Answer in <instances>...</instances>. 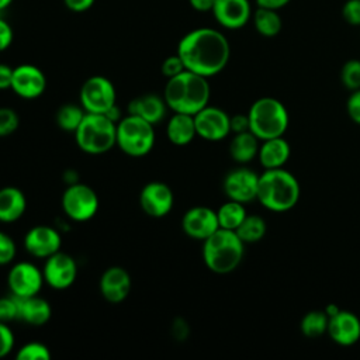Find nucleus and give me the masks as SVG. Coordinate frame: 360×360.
I'll list each match as a JSON object with an SVG mask.
<instances>
[{
	"mask_svg": "<svg viewBox=\"0 0 360 360\" xmlns=\"http://www.w3.org/2000/svg\"><path fill=\"white\" fill-rule=\"evenodd\" d=\"M177 55L187 70L211 77L228 65L231 46L222 32L202 27L187 32L179 41Z\"/></svg>",
	"mask_w": 360,
	"mask_h": 360,
	"instance_id": "1",
	"label": "nucleus"
},
{
	"mask_svg": "<svg viewBox=\"0 0 360 360\" xmlns=\"http://www.w3.org/2000/svg\"><path fill=\"white\" fill-rule=\"evenodd\" d=\"M211 87L208 77L198 73L183 70L174 77L167 79L163 90V98L173 112L195 115L208 105Z\"/></svg>",
	"mask_w": 360,
	"mask_h": 360,
	"instance_id": "2",
	"label": "nucleus"
},
{
	"mask_svg": "<svg viewBox=\"0 0 360 360\" xmlns=\"http://www.w3.org/2000/svg\"><path fill=\"white\" fill-rule=\"evenodd\" d=\"M300 198V184L294 174L278 169H264L259 176L257 197L259 202L270 211L284 212L291 210Z\"/></svg>",
	"mask_w": 360,
	"mask_h": 360,
	"instance_id": "3",
	"label": "nucleus"
},
{
	"mask_svg": "<svg viewBox=\"0 0 360 360\" xmlns=\"http://www.w3.org/2000/svg\"><path fill=\"white\" fill-rule=\"evenodd\" d=\"M243 245L235 231L218 228L202 240V260L212 273H232L243 259Z\"/></svg>",
	"mask_w": 360,
	"mask_h": 360,
	"instance_id": "4",
	"label": "nucleus"
},
{
	"mask_svg": "<svg viewBox=\"0 0 360 360\" xmlns=\"http://www.w3.org/2000/svg\"><path fill=\"white\" fill-rule=\"evenodd\" d=\"M80 150L89 155H103L117 145V124L105 114L86 112L75 131Z\"/></svg>",
	"mask_w": 360,
	"mask_h": 360,
	"instance_id": "5",
	"label": "nucleus"
},
{
	"mask_svg": "<svg viewBox=\"0 0 360 360\" xmlns=\"http://www.w3.org/2000/svg\"><path fill=\"white\" fill-rule=\"evenodd\" d=\"M249 131L266 141L283 136L288 127V112L281 101L273 97H262L256 100L248 112Z\"/></svg>",
	"mask_w": 360,
	"mask_h": 360,
	"instance_id": "6",
	"label": "nucleus"
},
{
	"mask_svg": "<svg viewBox=\"0 0 360 360\" xmlns=\"http://www.w3.org/2000/svg\"><path fill=\"white\" fill-rule=\"evenodd\" d=\"M155 145V128L141 117L128 114L117 122V146L128 156L142 158Z\"/></svg>",
	"mask_w": 360,
	"mask_h": 360,
	"instance_id": "7",
	"label": "nucleus"
},
{
	"mask_svg": "<svg viewBox=\"0 0 360 360\" xmlns=\"http://www.w3.org/2000/svg\"><path fill=\"white\" fill-rule=\"evenodd\" d=\"M98 195L87 184L72 183L62 194L63 212L76 222L91 219L98 211Z\"/></svg>",
	"mask_w": 360,
	"mask_h": 360,
	"instance_id": "8",
	"label": "nucleus"
},
{
	"mask_svg": "<svg viewBox=\"0 0 360 360\" xmlns=\"http://www.w3.org/2000/svg\"><path fill=\"white\" fill-rule=\"evenodd\" d=\"M80 105L86 112L107 114L115 105L117 91L110 79L105 76H91L80 87Z\"/></svg>",
	"mask_w": 360,
	"mask_h": 360,
	"instance_id": "9",
	"label": "nucleus"
},
{
	"mask_svg": "<svg viewBox=\"0 0 360 360\" xmlns=\"http://www.w3.org/2000/svg\"><path fill=\"white\" fill-rule=\"evenodd\" d=\"M8 290L17 298H27L37 295L45 280L42 270H39L34 263L20 262L11 267L7 277Z\"/></svg>",
	"mask_w": 360,
	"mask_h": 360,
	"instance_id": "10",
	"label": "nucleus"
},
{
	"mask_svg": "<svg viewBox=\"0 0 360 360\" xmlns=\"http://www.w3.org/2000/svg\"><path fill=\"white\" fill-rule=\"evenodd\" d=\"M42 274L49 287L55 290H66L77 277L76 260L70 255L59 250L45 259Z\"/></svg>",
	"mask_w": 360,
	"mask_h": 360,
	"instance_id": "11",
	"label": "nucleus"
},
{
	"mask_svg": "<svg viewBox=\"0 0 360 360\" xmlns=\"http://www.w3.org/2000/svg\"><path fill=\"white\" fill-rule=\"evenodd\" d=\"M259 174L248 167H236L226 173L222 187L226 197L242 204L250 202L257 197Z\"/></svg>",
	"mask_w": 360,
	"mask_h": 360,
	"instance_id": "12",
	"label": "nucleus"
},
{
	"mask_svg": "<svg viewBox=\"0 0 360 360\" xmlns=\"http://www.w3.org/2000/svg\"><path fill=\"white\" fill-rule=\"evenodd\" d=\"M197 135L205 141H221L231 132V117L218 107L207 105L194 115Z\"/></svg>",
	"mask_w": 360,
	"mask_h": 360,
	"instance_id": "13",
	"label": "nucleus"
},
{
	"mask_svg": "<svg viewBox=\"0 0 360 360\" xmlns=\"http://www.w3.org/2000/svg\"><path fill=\"white\" fill-rule=\"evenodd\" d=\"M139 205L152 218L166 217L174 205L173 191L163 181H150L139 193Z\"/></svg>",
	"mask_w": 360,
	"mask_h": 360,
	"instance_id": "14",
	"label": "nucleus"
},
{
	"mask_svg": "<svg viewBox=\"0 0 360 360\" xmlns=\"http://www.w3.org/2000/svg\"><path fill=\"white\" fill-rule=\"evenodd\" d=\"M181 228L191 239L204 240L219 228L217 211L204 205L193 207L184 212Z\"/></svg>",
	"mask_w": 360,
	"mask_h": 360,
	"instance_id": "15",
	"label": "nucleus"
},
{
	"mask_svg": "<svg viewBox=\"0 0 360 360\" xmlns=\"http://www.w3.org/2000/svg\"><path fill=\"white\" fill-rule=\"evenodd\" d=\"M60 233L48 225L32 226L24 236L25 250L38 259H46L60 250Z\"/></svg>",
	"mask_w": 360,
	"mask_h": 360,
	"instance_id": "16",
	"label": "nucleus"
},
{
	"mask_svg": "<svg viewBox=\"0 0 360 360\" xmlns=\"http://www.w3.org/2000/svg\"><path fill=\"white\" fill-rule=\"evenodd\" d=\"M46 87V79L44 72L30 63L18 65L13 69L11 90L27 100L39 97Z\"/></svg>",
	"mask_w": 360,
	"mask_h": 360,
	"instance_id": "17",
	"label": "nucleus"
},
{
	"mask_svg": "<svg viewBox=\"0 0 360 360\" xmlns=\"http://www.w3.org/2000/svg\"><path fill=\"white\" fill-rule=\"evenodd\" d=\"M131 276L129 273L120 266H111L105 269L100 277L98 288L100 294L107 302L120 304L131 292Z\"/></svg>",
	"mask_w": 360,
	"mask_h": 360,
	"instance_id": "18",
	"label": "nucleus"
},
{
	"mask_svg": "<svg viewBox=\"0 0 360 360\" xmlns=\"http://www.w3.org/2000/svg\"><path fill=\"white\" fill-rule=\"evenodd\" d=\"M211 11L217 22L228 30H239L252 18L249 0H215Z\"/></svg>",
	"mask_w": 360,
	"mask_h": 360,
	"instance_id": "19",
	"label": "nucleus"
},
{
	"mask_svg": "<svg viewBox=\"0 0 360 360\" xmlns=\"http://www.w3.org/2000/svg\"><path fill=\"white\" fill-rule=\"evenodd\" d=\"M329 338L340 346H352L360 339V319L349 311L339 309L329 316L328 322Z\"/></svg>",
	"mask_w": 360,
	"mask_h": 360,
	"instance_id": "20",
	"label": "nucleus"
},
{
	"mask_svg": "<svg viewBox=\"0 0 360 360\" xmlns=\"http://www.w3.org/2000/svg\"><path fill=\"white\" fill-rule=\"evenodd\" d=\"M167 110L165 98L158 94H142L128 104V114L141 117L152 125L159 124L166 117Z\"/></svg>",
	"mask_w": 360,
	"mask_h": 360,
	"instance_id": "21",
	"label": "nucleus"
},
{
	"mask_svg": "<svg viewBox=\"0 0 360 360\" xmlns=\"http://www.w3.org/2000/svg\"><path fill=\"white\" fill-rule=\"evenodd\" d=\"M52 315V308L49 302L37 295H31L27 298H18V319L24 321L32 326L45 325Z\"/></svg>",
	"mask_w": 360,
	"mask_h": 360,
	"instance_id": "22",
	"label": "nucleus"
},
{
	"mask_svg": "<svg viewBox=\"0 0 360 360\" xmlns=\"http://www.w3.org/2000/svg\"><path fill=\"white\" fill-rule=\"evenodd\" d=\"M27 210V198L24 193L14 186L0 188V222H15Z\"/></svg>",
	"mask_w": 360,
	"mask_h": 360,
	"instance_id": "23",
	"label": "nucleus"
},
{
	"mask_svg": "<svg viewBox=\"0 0 360 360\" xmlns=\"http://www.w3.org/2000/svg\"><path fill=\"white\" fill-rule=\"evenodd\" d=\"M290 145L283 136L270 138L263 141L259 146V160L264 169H278L290 158Z\"/></svg>",
	"mask_w": 360,
	"mask_h": 360,
	"instance_id": "24",
	"label": "nucleus"
},
{
	"mask_svg": "<svg viewBox=\"0 0 360 360\" xmlns=\"http://www.w3.org/2000/svg\"><path fill=\"white\" fill-rule=\"evenodd\" d=\"M166 135L173 145H188L197 135L194 115L174 112L166 125Z\"/></svg>",
	"mask_w": 360,
	"mask_h": 360,
	"instance_id": "25",
	"label": "nucleus"
},
{
	"mask_svg": "<svg viewBox=\"0 0 360 360\" xmlns=\"http://www.w3.org/2000/svg\"><path fill=\"white\" fill-rule=\"evenodd\" d=\"M229 153L240 165L253 160L259 153V138L250 131L235 134L229 143Z\"/></svg>",
	"mask_w": 360,
	"mask_h": 360,
	"instance_id": "26",
	"label": "nucleus"
},
{
	"mask_svg": "<svg viewBox=\"0 0 360 360\" xmlns=\"http://www.w3.org/2000/svg\"><path fill=\"white\" fill-rule=\"evenodd\" d=\"M252 18L256 31L267 38L276 37L283 28V20L277 10L257 7V10L252 14Z\"/></svg>",
	"mask_w": 360,
	"mask_h": 360,
	"instance_id": "27",
	"label": "nucleus"
},
{
	"mask_svg": "<svg viewBox=\"0 0 360 360\" xmlns=\"http://www.w3.org/2000/svg\"><path fill=\"white\" fill-rule=\"evenodd\" d=\"M246 215L248 214H246L245 205L242 202L232 201V200L222 204L217 211L219 228L231 229V231H235L240 225V222L245 219Z\"/></svg>",
	"mask_w": 360,
	"mask_h": 360,
	"instance_id": "28",
	"label": "nucleus"
},
{
	"mask_svg": "<svg viewBox=\"0 0 360 360\" xmlns=\"http://www.w3.org/2000/svg\"><path fill=\"white\" fill-rule=\"evenodd\" d=\"M235 232L243 243H255L264 236L266 222L259 215H246Z\"/></svg>",
	"mask_w": 360,
	"mask_h": 360,
	"instance_id": "29",
	"label": "nucleus"
},
{
	"mask_svg": "<svg viewBox=\"0 0 360 360\" xmlns=\"http://www.w3.org/2000/svg\"><path fill=\"white\" fill-rule=\"evenodd\" d=\"M86 111L82 105L77 104H63L58 108L55 120L60 129L68 132H75L84 118Z\"/></svg>",
	"mask_w": 360,
	"mask_h": 360,
	"instance_id": "30",
	"label": "nucleus"
},
{
	"mask_svg": "<svg viewBox=\"0 0 360 360\" xmlns=\"http://www.w3.org/2000/svg\"><path fill=\"white\" fill-rule=\"evenodd\" d=\"M328 322L329 316L325 311H309L302 316L300 328L304 336L315 339L328 330Z\"/></svg>",
	"mask_w": 360,
	"mask_h": 360,
	"instance_id": "31",
	"label": "nucleus"
},
{
	"mask_svg": "<svg viewBox=\"0 0 360 360\" xmlns=\"http://www.w3.org/2000/svg\"><path fill=\"white\" fill-rule=\"evenodd\" d=\"M340 80L343 86L353 91L360 89V60L359 59H349L345 62L340 70Z\"/></svg>",
	"mask_w": 360,
	"mask_h": 360,
	"instance_id": "32",
	"label": "nucleus"
},
{
	"mask_svg": "<svg viewBox=\"0 0 360 360\" xmlns=\"http://www.w3.org/2000/svg\"><path fill=\"white\" fill-rule=\"evenodd\" d=\"M49 349L41 342H30L20 347L17 353L18 360H49L51 359Z\"/></svg>",
	"mask_w": 360,
	"mask_h": 360,
	"instance_id": "33",
	"label": "nucleus"
},
{
	"mask_svg": "<svg viewBox=\"0 0 360 360\" xmlns=\"http://www.w3.org/2000/svg\"><path fill=\"white\" fill-rule=\"evenodd\" d=\"M20 125V117L10 107H0V138L13 135Z\"/></svg>",
	"mask_w": 360,
	"mask_h": 360,
	"instance_id": "34",
	"label": "nucleus"
},
{
	"mask_svg": "<svg viewBox=\"0 0 360 360\" xmlns=\"http://www.w3.org/2000/svg\"><path fill=\"white\" fill-rule=\"evenodd\" d=\"M18 319V298L15 295L0 297V321L10 322Z\"/></svg>",
	"mask_w": 360,
	"mask_h": 360,
	"instance_id": "35",
	"label": "nucleus"
},
{
	"mask_svg": "<svg viewBox=\"0 0 360 360\" xmlns=\"http://www.w3.org/2000/svg\"><path fill=\"white\" fill-rule=\"evenodd\" d=\"M15 255H17V246L13 238L8 233L0 231V266L11 263Z\"/></svg>",
	"mask_w": 360,
	"mask_h": 360,
	"instance_id": "36",
	"label": "nucleus"
},
{
	"mask_svg": "<svg viewBox=\"0 0 360 360\" xmlns=\"http://www.w3.org/2000/svg\"><path fill=\"white\" fill-rule=\"evenodd\" d=\"M343 20L354 27H360V0H346L342 7Z\"/></svg>",
	"mask_w": 360,
	"mask_h": 360,
	"instance_id": "37",
	"label": "nucleus"
},
{
	"mask_svg": "<svg viewBox=\"0 0 360 360\" xmlns=\"http://www.w3.org/2000/svg\"><path fill=\"white\" fill-rule=\"evenodd\" d=\"M160 70H162V75H163L165 77L170 79V77L177 76V75L181 73L183 70H186V68H184V63H183L181 58L176 53V55L167 56V58L163 60Z\"/></svg>",
	"mask_w": 360,
	"mask_h": 360,
	"instance_id": "38",
	"label": "nucleus"
},
{
	"mask_svg": "<svg viewBox=\"0 0 360 360\" xmlns=\"http://www.w3.org/2000/svg\"><path fill=\"white\" fill-rule=\"evenodd\" d=\"M14 347V335L13 330L7 326L6 322L0 321V359L7 356Z\"/></svg>",
	"mask_w": 360,
	"mask_h": 360,
	"instance_id": "39",
	"label": "nucleus"
},
{
	"mask_svg": "<svg viewBox=\"0 0 360 360\" xmlns=\"http://www.w3.org/2000/svg\"><path fill=\"white\" fill-rule=\"evenodd\" d=\"M347 114L353 122L360 125V89L353 90L347 98Z\"/></svg>",
	"mask_w": 360,
	"mask_h": 360,
	"instance_id": "40",
	"label": "nucleus"
},
{
	"mask_svg": "<svg viewBox=\"0 0 360 360\" xmlns=\"http://www.w3.org/2000/svg\"><path fill=\"white\" fill-rule=\"evenodd\" d=\"M13 41V30L10 24L0 17V52L7 49Z\"/></svg>",
	"mask_w": 360,
	"mask_h": 360,
	"instance_id": "41",
	"label": "nucleus"
},
{
	"mask_svg": "<svg viewBox=\"0 0 360 360\" xmlns=\"http://www.w3.org/2000/svg\"><path fill=\"white\" fill-rule=\"evenodd\" d=\"M249 131V117L248 114H236L231 117V132L239 134Z\"/></svg>",
	"mask_w": 360,
	"mask_h": 360,
	"instance_id": "42",
	"label": "nucleus"
},
{
	"mask_svg": "<svg viewBox=\"0 0 360 360\" xmlns=\"http://www.w3.org/2000/svg\"><path fill=\"white\" fill-rule=\"evenodd\" d=\"M172 329H173V336H174L176 339H179V340L187 339V336H188V325H187V322H186L184 319L177 318V319L173 322Z\"/></svg>",
	"mask_w": 360,
	"mask_h": 360,
	"instance_id": "43",
	"label": "nucleus"
},
{
	"mask_svg": "<svg viewBox=\"0 0 360 360\" xmlns=\"http://www.w3.org/2000/svg\"><path fill=\"white\" fill-rule=\"evenodd\" d=\"M13 80V69L8 65L0 63V90L11 89Z\"/></svg>",
	"mask_w": 360,
	"mask_h": 360,
	"instance_id": "44",
	"label": "nucleus"
},
{
	"mask_svg": "<svg viewBox=\"0 0 360 360\" xmlns=\"http://www.w3.org/2000/svg\"><path fill=\"white\" fill-rule=\"evenodd\" d=\"M66 7L75 13H82L89 10L96 0H63Z\"/></svg>",
	"mask_w": 360,
	"mask_h": 360,
	"instance_id": "45",
	"label": "nucleus"
},
{
	"mask_svg": "<svg viewBox=\"0 0 360 360\" xmlns=\"http://www.w3.org/2000/svg\"><path fill=\"white\" fill-rule=\"evenodd\" d=\"M291 0H256L257 7H264V8H271V10H280L285 7Z\"/></svg>",
	"mask_w": 360,
	"mask_h": 360,
	"instance_id": "46",
	"label": "nucleus"
},
{
	"mask_svg": "<svg viewBox=\"0 0 360 360\" xmlns=\"http://www.w3.org/2000/svg\"><path fill=\"white\" fill-rule=\"evenodd\" d=\"M188 3L197 11H211L215 0H188Z\"/></svg>",
	"mask_w": 360,
	"mask_h": 360,
	"instance_id": "47",
	"label": "nucleus"
},
{
	"mask_svg": "<svg viewBox=\"0 0 360 360\" xmlns=\"http://www.w3.org/2000/svg\"><path fill=\"white\" fill-rule=\"evenodd\" d=\"M13 0H0V11H3L4 8H7L11 4Z\"/></svg>",
	"mask_w": 360,
	"mask_h": 360,
	"instance_id": "48",
	"label": "nucleus"
}]
</instances>
